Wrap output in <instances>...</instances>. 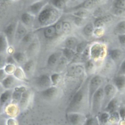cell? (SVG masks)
Returning a JSON list of instances; mask_svg holds the SVG:
<instances>
[{"mask_svg":"<svg viewBox=\"0 0 125 125\" xmlns=\"http://www.w3.org/2000/svg\"><path fill=\"white\" fill-rule=\"evenodd\" d=\"M113 84L117 90L122 91L125 90V75H118L113 79Z\"/></svg>","mask_w":125,"mask_h":125,"instance_id":"18","label":"cell"},{"mask_svg":"<svg viewBox=\"0 0 125 125\" xmlns=\"http://www.w3.org/2000/svg\"><path fill=\"white\" fill-rule=\"evenodd\" d=\"M84 71L87 75L93 74L95 70V65L92 60H88L86 61L84 67Z\"/></svg>","mask_w":125,"mask_h":125,"instance_id":"27","label":"cell"},{"mask_svg":"<svg viewBox=\"0 0 125 125\" xmlns=\"http://www.w3.org/2000/svg\"><path fill=\"white\" fill-rule=\"evenodd\" d=\"M104 99V88L100 87L93 95L90 109L92 116L97 115L102 109Z\"/></svg>","mask_w":125,"mask_h":125,"instance_id":"3","label":"cell"},{"mask_svg":"<svg viewBox=\"0 0 125 125\" xmlns=\"http://www.w3.org/2000/svg\"><path fill=\"white\" fill-rule=\"evenodd\" d=\"M62 53L55 52L50 54L47 60V65L49 68L55 67L59 59L62 56Z\"/></svg>","mask_w":125,"mask_h":125,"instance_id":"17","label":"cell"},{"mask_svg":"<svg viewBox=\"0 0 125 125\" xmlns=\"http://www.w3.org/2000/svg\"><path fill=\"white\" fill-rule=\"evenodd\" d=\"M87 47V43L85 42H82L78 43L75 49L76 52L78 53H82Z\"/></svg>","mask_w":125,"mask_h":125,"instance_id":"41","label":"cell"},{"mask_svg":"<svg viewBox=\"0 0 125 125\" xmlns=\"http://www.w3.org/2000/svg\"><path fill=\"white\" fill-rule=\"evenodd\" d=\"M110 115L109 113L104 111L101 113L98 118L99 122H100L103 125H106V123L109 121Z\"/></svg>","mask_w":125,"mask_h":125,"instance_id":"36","label":"cell"},{"mask_svg":"<svg viewBox=\"0 0 125 125\" xmlns=\"http://www.w3.org/2000/svg\"><path fill=\"white\" fill-rule=\"evenodd\" d=\"M0 83L1 86L4 90H9L14 89L16 87L21 86L23 81L20 80L13 75H7Z\"/></svg>","mask_w":125,"mask_h":125,"instance_id":"7","label":"cell"},{"mask_svg":"<svg viewBox=\"0 0 125 125\" xmlns=\"http://www.w3.org/2000/svg\"><path fill=\"white\" fill-rule=\"evenodd\" d=\"M6 65V58L3 55V54H0V69H3Z\"/></svg>","mask_w":125,"mask_h":125,"instance_id":"47","label":"cell"},{"mask_svg":"<svg viewBox=\"0 0 125 125\" xmlns=\"http://www.w3.org/2000/svg\"><path fill=\"white\" fill-rule=\"evenodd\" d=\"M20 19V21L25 26H30L33 24L34 20V16L31 15L28 12H25L22 13Z\"/></svg>","mask_w":125,"mask_h":125,"instance_id":"22","label":"cell"},{"mask_svg":"<svg viewBox=\"0 0 125 125\" xmlns=\"http://www.w3.org/2000/svg\"><path fill=\"white\" fill-rule=\"evenodd\" d=\"M6 64H13V65H16L17 63H16L15 61L14 60L12 55H9L8 57L6 58Z\"/></svg>","mask_w":125,"mask_h":125,"instance_id":"49","label":"cell"},{"mask_svg":"<svg viewBox=\"0 0 125 125\" xmlns=\"http://www.w3.org/2000/svg\"><path fill=\"white\" fill-rule=\"evenodd\" d=\"M34 85L35 88L39 90V92L43 91L52 86L50 75L47 74L41 75L35 79Z\"/></svg>","mask_w":125,"mask_h":125,"instance_id":"6","label":"cell"},{"mask_svg":"<svg viewBox=\"0 0 125 125\" xmlns=\"http://www.w3.org/2000/svg\"><path fill=\"white\" fill-rule=\"evenodd\" d=\"M83 31L86 36H91L94 33V26L92 24H88L86 25L83 29Z\"/></svg>","mask_w":125,"mask_h":125,"instance_id":"37","label":"cell"},{"mask_svg":"<svg viewBox=\"0 0 125 125\" xmlns=\"http://www.w3.org/2000/svg\"><path fill=\"white\" fill-rule=\"evenodd\" d=\"M65 47L68 48L69 49L74 50L78 44L77 39L73 36H69L67 37L64 41Z\"/></svg>","mask_w":125,"mask_h":125,"instance_id":"26","label":"cell"},{"mask_svg":"<svg viewBox=\"0 0 125 125\" xmlns=\"http://www.w3.org/2000/svg\"><path fill=\"white\" fill-rule=\"evenodd\" d=\"M18 22H12L9 24L4 30V34L5 36L9 45H12L13 44L17 28Z\"/></svg>","mask_w":125,"mask_h":125,"instance_id":"11","label":"cell"},{"mask_svg":"<svg viewBox=\"0 0 125 125\" xmlns=\"http://www.w3.org/2000/svg\"><path fill=\"white\" fill-rule=\"evenodd\" d=\"M66 118L71 125H84L87 117L82 113L67 112Z\"/></svg>","mask_w":125,"mask_h":125,"instance_id":"8","label":"cell"},{"mask_svg":"<svg viewBox=\"0 0 125 125\" xmlns=\"http://www.w3.org/2000/svg\"><path fill=\"white\" fill-rule=\"evenodd\" d=\"M13 75L17 78L23 82L27 79L21 67H16V70L14 73H13Z\"/></svg>","mask_w":125,"mask_h":125,"instance_id":"29","label":"cell"},{"mask_svg":"<svg viewBox=\"0 0 125 125\" xmlns=\"http://www.w3.org/2000/svg\"><path fill=\"white\" fill-rule=\"evenodd\" d=\"M37 20L42 27L52 25L62 17L59 10L48 3L37 15Z\"/></svg>","mask_w":125,"mask_h":125,"instance_id":"2","label":"cell"},{"mask_svg":"<svg viewBox=\"0 0 125 125\" xmlns=\"http://www.w3.org/2000/svg\"><path fill=\"white\" fill-rule=\"evenodd\" d=\"M104 82V78L100 75H96L93 76L88 82V95L89 108L91 99L94 94L102 87Z\"/></svg>","mask_w":125,"mask_h":125,"instance_id":"5","label":"cell"},{"mask_svg":"<svg viewBox=\"0 0 125 125\" xmlns=\"http://www.w3.org/2000/svg\"><path fill=\"white\" fill-rule=\"evenodd\" d=\"M13 91V89L4 90L0 93V113L10 102H11Z\"/></svg>","mask_w":125,"mask_h":125,"instance_id":"12","label":"cell"},{"mask_svg":"<svg viewBox=\"0 0 125 125\" xmlns=\"http://www.w3.org/2000/svg\"><path fill=\"white\" fill-rule=\"evenodd\" d=\"M100 17L104 21L105 25L110 23L112 21V20H113L112 17L110 15H109V14H105V15L102 16Z\"/></svg>","mask_w":125,"mask_h":125,"instance_id":"46","label":"cell"},{"mask_svg":"<svg viewBox=\"0 0 125 125\" xmlns=\"http://www.w3.org/2000/svg\"><path fill=\"white\" fill-rule=\"evenodd\" d=\"M9 44L4 34H0V54H4L8 49Z\"/></svg>","mask_w":125,"mask_h":125,"instance_id":"25","label":"cell"},{"mask_svg":"<svg viewBox=\"0 0 125 125\" xmlns=\"http://www.w3.org/2000/svg\"><path fill=\"white\" fill-rule=\"evenodd\" d=\"M12 55L16 63L19 65H22L28 60L26 54L21 51H15L13 53Z\"/></svg>","mask_w":125,"mask_h":125,"instance_id":"21","label":"cell"},{"mask_svg":"<svg viewBox=\"0 0 125 125\" xmlns=\"http://www.w3.org/2000/svg\"><path fill=\"white\" fill-rule=\"evenodd\" d=\"M47 3V0H40L36 1L29 6L27 12L34 16L38 15Z\"/></svg>","mask_w":125,"mask_h":125,"instance_id":"13","label":"cell"},{"mask_svg":"<svg viewBox=\"0 0 125 125\" xmlns=\"http://www.w3.org/2000/svg\"><path fill=\"white\" fill-rule=\"evenodd\" d=\"M119 115L121 118L125 119V107H123L120 109Z\"/></svg>","mask_w":125,"mask_h":125,"instance_id":"54","label":"cell"},{"mask_svg":"<svg viewBox=\"0 0 125 125\" xmlns=\"http://www.w3.org/2000/svg\"><path fill=\"white\" fill-rule=\"evenodd\" d=\"M114 32L118 35L125 34V21H120L116 25Z\"/></svg>","mask_w":125,"mask_h":125,"instance_id":"31","label":"cell"},{"mask_svg":"<svg viewBox=\"0 0 125 125\" xmlns=\"http://www.w3.org/2000/svg\"><path fill=\"white\" fill-rule=\"evenodd\" d=\"M40 48L39 42L37 39H35L28 45L27 49L26 55L27 56H32L35 55L39 51Z\"/></svg>","mask_w":125,"mask_h":125,"instance_id":"19","label":"cell"},{"mask_svg":"<svg viewBox=\"0 0 125 125\" xmlns=\"http://www.w3.org/2000/svg\"><path fill=\"white\" fill-rule=\"evenodd\" d=\"M99 123L98 118L96 116H92L87 118L84 125H99Z\"/></svg>","mask_w":125,"mask_h":125,"instance_id":"39","label":"cell"},{"mask_svg":"<svg viewBox=\"0 0 125 125\" xmlns=\"http://www.w3.org/2000/svg\"><path fill=\"white\" fill-rule=\"evenodd\" d=\"M68 63L69 61L62 55L55 67V72L59 73L62 72L68 64Z\"/></svg>","mask_w":125,"mask_h":125,"instance_id":"24","label":"cell"},{"mask_svg":"<svg viewBox=\"0 0 125 125\" xmlns=\"http://www.w3.org/2000/svg\"><path fill=\"white\" fill-rule=\"evenodd\" d=\"M117 89L113 84H107L104 88V99L102 108H104L107 104L115 97Z\"/></svg>","mask_w":125,"mask_h":125,"instance_id":"9","label":"cell"},{"mask_svg":"<svg viewBox=\"0 0 125 125\" xmlns=\"http://www.w3.org/2000/svg\"><path fill=\"white\" fill-rule=\"evenodd\" d=\"M50 4L59 10H63L66 7L65 0H50Z\"/></svg>","mask_w":125,"mask_h":125,"instance_id":"30","label":"cell"},{"mask_svg":"<svg viewBox=\"0 0 125 125\" xmlns=\"http://www.w3.org/2000/svg\"><path fill=\"white\" fill-rule=\"evenodd\" d=\"M94 15L98 18H99V17H101L102 16H103V10H102V9H101V8H97L95 11Z\"/></svg>","mask_w":125,"mask_h":125,"instance_id":"53","label":"cell"},{"mask_svg":"<svg viewBox=\"0 0 125 125\" xmlns=\"http://www.w3.org/2000/svg\"><path fill=\"white\" fill-rule=\"evenodd\" d=\"M28 33L26 26H25L21 21L18 22L15 40L21 41L22 38Z\"/></svg>","mask_w":125,"mask_h":125,"instance_id":"16","label":"cell"},{"mask_svg":"<svg viewBox=\"0 0 125 125\" xmlns=\"http://www.w3.org/2000/svg\"><path fill=\"white\" fill-rule=\"evenodd\" d=\"M7 75L5 73L4 69H0V82L3 79H4Z\"/></svg>","mask_w":125,"mask_h":125,"instance_id":"51","label":"cell"},{"mask_svg":"<svg viewBox=\"0 0 125 125\" xmlns=\"http://www.w3.org/2000/svg\"><path fill=\"white\" fill-rule=\"evenodd\" d=\"M122 55V50L119 49H114L110 51V56L112 60L114 61H118L121 58Z\"/></svg>","mask_w":125,"mask_h":125,"instance_id":"32","label":"cell"},{"mask_svg":"<svg viewBox=\"0 0 125 125\" xmlns=\"http://www.w3.org/2000/svg\"><path fill=\"white\" fill-rule=\"evenodd\" d=\"M72 16L73 23L77 26H81L84 24V18H82L80 17L75 16L73 15H72Z\"/></svg>","mask_w":125,"mask_h":125,"instance_id":"42","label":"cell"},{"mask_svg":"<svg viewBox=\"0 0 125 125\" xmlns=\"http://www.w3.org/2000/svg\"><path fill=\"white\" fill-rule=\"evenodd\" d=\"M32 98V93L29 90L25 89L21 94V98L18 104L21 110H25L30 104Z\"/></svg>","mask_w":125,"mask_h":125,"instance_id":"14","label":"cell"},{"mask_svg":"<svg viewBox=\"0 0 125 125\" xmlns=\"http://www.w3.org/2000/svg\"><path fill=\"white\" fill-rule=\"evenodd\" d=\"M105 24L104 23V21L103 20V19L101 18H98L94 22V27L99 28H102L103 27Z\"/></svg>","mask_w":125,"mask_h":125,"instance_id":"43","label":"cell"},{"mask_svg":"<svg viewBox=\"0 0 125 125\" xmlns=\"http://www.w3.org/2000/svg\"><path fill=\"white\" fill-rule=\"evenodd\" d=\"M34 32H28L22 38V39L21 40L22 43H23L24 44H30L34 39Z\"/></svg>","mask_w":125,"mask_h":125,"instance_id":"34","label":"cell"},{"mask_svg":"<svg viewBox=\"0 0 125 125\" xmlns=\"http://www.w3.org/2000/svg\"><path fill=\"white\" fill-rule=\"evenodd\" d=\"M5 112L8 116L14 118V117L17 115L19 111L20 110L18 103H9L7 104L5 108Z\"/></svg>","mask_w":125,"mask_h":125,"instance_id":"20","label":"cell"},{"mask_svg":"<svg viewBox=\"0 0 125 125\" xmlns=\"http://www.w3.org/2000/svg\"><path fill=\"white\" fill-rule=\"evenodd\" d=\"M72 15L75 16L85 19V18L88 16L89 12L86 9H79V10H77L75 11H73Z\"/></svg>","mask_w":125,"mask_h":125,"instance_id":"35","label":"cell"},{"mask_svg":"<svg viewBox=\"0 0 125 125\" xmlns=\"http://www.w3.org/2000/svg\"><path fill=\"white\" fill-rule=\"evenodd\" d=\"M114 6L117 8H125V0H115Z\"/></svg>","mask_w":125,"mask_h":125,"instance_id":"44","label":"cell"},{"mask_svg":"<svg viewBox=\"0 0 125 125\" xmlns=\"http://www.w3.org/2000/svg\"><path fill=\"white\" fill-rule=\"evenodd\" d=\"M119 75H125V59L121 64L119 70Z\"/></svg>","mask_w":125,"mask_h":125,"instance_id":"48","label":"cell"},{"mask_svg":"<svg viewBox=\"0 0 125 125\" xmlns=\"http://www.w3.org/2000/svg\"><path fill=\"white\" fill-rule=\"evenodd\" d=\"M6 125H17V122L14 118L11 117L7 120Z\"/></svg>","mask_w":125,"mask_h":125,"instance_id":"50","label":"cell"},{"mask_svg":"<svg viewBox=\"0 0 125 125\" xmlns=\"http://www.w3.org/2000/svg\"><path fill=\"white\" fill-rule=\"evenodd\" d=\"M39 30L42 31L43 35L45 39L51 40L58 38L55 23L48 26L41 27L36 31Z\"/></svg>","mask_w":125,"mask_h":125,"instance_id":"10","label":"cell"},{"mask_svg":"<svg viewBox=\"0 0 125 125\" xmlns=\"http://www.w3.org/2000/svg\"><path fill=\"white\" fill-rule=\"evenodd\" d=\"M62 56H63L68 61L70 62L73 59L76 53L73 50L69 49L66 47H64L62 50Z\"/></svg>","mask_w":125,"mask_h":125,"instance_id":"28","label":"cell"},{"mask_svg":"<svg viewBox=\"0 0 125 125\" xmlns=\"http://www.w3.org/2000/svg\"><path fill=\"white\" fill-rule=\"evenodd\" d=\"M118 40L120 43L121 45H125V34L119 35L118 36Z\"/></svg>","mask_w":125,"mask_h":125,"instance_id":"52","label":"cell"},{"mask_svg":"<svg viewBox=\"0 0 125 125\" xmlns=\"http://www.w3.org/2000/svg\"><path fill=\"white\" fill-rule=\"evenodd\" d=\"M28 79L33 75L35 68V63L33 60H28L21 67Z\"/></svg>","mask_w":125,"mask_h":125,"instance_id":"15","label":"cell"},{"mask_svg":"<svg viewBox=\"0 0 125 125\" xmlns=\"http://www.w3.org/2000/svg\"><path fill=\"white\" fill-rule=\"evenodd\" d=\"M50 78L52 85L58 86V84L60 83L62 78V75L61 73L55 72L50 75Z\"/></svg>","mask_w":125,"mask_h":125,"instance_id":"33","label":"cell"},{"mask_svg":"<svg viewBox=\"0 0 125 125\" xmlns=\"http://www.w3.org/2000/svg\"><path fill=\"white\" fill-rule=\"evenodd\" d=\"M62 30L63 35H66L69 33L71 30V25L70 23L67 21L63 20Z\"/></svg>","mask_w":125,"mask_h":125,"instance_id":"38","label":"cell"},{"mask_svg":"<svg viewBox=\"0 0 125 125\" xmlns=\"http://www.w3.org/2000/svg\"><path fill=\"white\" fill-rule=\"evenodd\" d=\"M113 13L117 16H122L125 14V8H115L113 10Z\"/></svg>","mask_w":125,"mask_h":125,"instance_id":"45","label":"cell"},{"mask_svg":"<svg viewBox=\"0 0 125 125\" xmlns=\"http://www.w3.org/2000/svg\"><path fill=\"white\" fill-rule=\"evenodd\" d=\"M118 106V100L117 98L114 97L107 104L106 106L104 108V111L109 113V114H112L116 112Z\"/></svg>","mask_w":125,"mask_h":125,"instance_id":"23","label":"cell"},{"mask_svg":"<svg viewBox=\"0 0 125 125\" xmlns=\"http://www.w3.org/2000/svg\"><path fill=\"white\" fill-rule=\"evenodd\" d=\"M40 95L43 100L51 101L59 99L62 95V90L58 86L52 85L50 87L39 92Z\"/></svg>","mask_w":125,"mask_h":125,"instance_id":"4","label":"cell"},{"mask_svg":"<svg viewBox=\"0 0 125 125\" xmlns=\"http://www.w3.org/2000/svg\"><path fill=\"white\" fill-rule=\"evenodd\" d=\"M16 68V67L15 65L6 64V65L3 69L7 75H13L14 73Z\"/></svg>","mask_w":125,"mask_h":125,"instance_id":"40","label":"cell"},{"mask_svg":"<svg viewBox=\"0 0 125 125\" xmlns=\"http://www.w3.org/2000/svg\"><path fill=\"white\" fill-rule=\"evenodd\" d=\"M88 82H84L77 91L67 108V112H79L84 114L87 107L89 108Z\"/></svg>","mask_w":125,"mask_h":125,"instance_id":"1","label":"cell"}]
</instances>
